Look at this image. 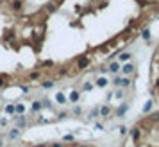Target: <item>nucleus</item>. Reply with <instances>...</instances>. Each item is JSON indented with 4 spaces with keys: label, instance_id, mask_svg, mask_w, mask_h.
Segmentation results:
<instances>
[{
    "label": "nucleus",
    "instance_id": "1",
    "mask_svg": "<svg viewBox=\"0 0 159 147\" xmlns=\"http://www.w3.org/2000/svg\"><path fill=\"white\" fill-rule=\"evenodd\" d=\"M141 135H143V129H141V126H136V128H132L131 129V138H132V142H140L141 140Z\"/></svg>",
    "mask_w": 159,
    "mask_h": 147
},
{
    "label": "nucleus",
    "instance_id": "2",
    "mask_svg": "<svg viewBox=\"0 0 159 147\" xmlns=\"http://www.w3.org/2000/svg\"><path fill=\"white\" fill-rule=\"evenodd\" d=\"M113 83H115L116 86H122V88H127V86L131 84V81H129V79H125V77H115V79H113Z\"/></svg>",
    "mask_w": 159,
    "mask_h": 147
},
{
    "label": "nucleus",
    "instance_id": "3",
    "mask_svg": "<svg viewBox=\"0 0 159 147\" xmlns=\"http://www.w3.org/2000/svg\"><path fill=\"white\" fill-rule=\"evenodd\" d=\"M136 68H134V65L132 63H127V65H123V68H122V74H125V76H131L132 72H134Z\"/></svg>",
    "mask_w": 159,
    "mask_h": 147
},
{
    "label": "nucleus",
    "instance_id": "4",
    "mask_svg": "<svg viewBox=\"0 0 159 147\" xmlns=\"http://www.w3.org/2000/svg\"><path fill=\"white\" fill-rule=\"evenodd\" d=\"M88 65H89V59H88V57H81V59L77 61V68L82 70V68H86Z\"/></svg>",
    "mask_w": 159,
    "mask_h": 147
},
{
    "label": "nucleus",
    "instance_id": "5",
    "mask_svg": "<svg viewBox=\"0 0 159 147\" xmlns=\"http://www.w3.org/2000/svg\"><path fill=\"white\" fill-rule=\"evenodd\" d=\"M107 70L113 72V74H116V72H120V63H116V61H113L109 66H107Z\"/></svg>",
    "mask_w": 159,
    "mask_h": 147
},
{
    "label": "nucleus",
    "instance_id": "6",
    "mask_svg": "<svg viewBox=\"0 0 159 147\" xmlns=\"http://www.w3.org/2000/svg\"><path fill=\"white\" fill-rule=\"evenodd\" d=\"M118 57H120V61H122V63H127L132 56L129 54V52H120V54H118Z\"/></svg>",
    "mask_w": 159,
    "mask_h": 147
},
{
    "label": "nucleus",
    "instance_id": "7",
    "mask_svg": "<svg viewBox=\"0 0 159 147\" xmlns=\"http://www.w3.org/2000/svg\"><path fill=\"white\" fill-rule=\"evenodd\" d=\"M98 113H100L102 117H109L111 115V108H109V106H102V108L98 110Z\"/></svg>",
    "mask_w": 159,
    "mask_h": 147
},
{
    "label": "nucleus",
    "instance_id": "8",
    "mask_svg": "<svg viewBox=\"0 0 159 147\" xmlns=\"http://www.w3.org/2000/svg\"><path fill=\"white\" fill-rule=\"evenodd\" d=\"M147 122H159V111H154L152 115H148Z\"/></svg>",
    "mask_w": 159,
    "mask_h": 147
},
{
    "label": "nucleus",
    "instance_id": "9",
    "mask_svg": "<svg viewBox=\"0 0 159 147\" xmlns=\"http://www.w3.org/2000/svg\"><path fill=\"white\" fill-rule=\"evenodd\" d=\"M127 108H129L127 104H122L120 108L116 110V115H118V117H123V115H125V111H127Z\"/></svg>",
    "mask_w": 159,
    "mask_h": 147
},
{
    "label": "nucleus",
    "instance_id": "10",
    "mask_svg": "<svg viewBox=\"0 0 159 147\" xmlns=\"http://www.w3.org/2000/svg\"><path fill=\"white\" fill-rule=\"evenodd\" d=\"M152 106H154V101H147V102H145V106H143V113H148V111L152 110Z\"/></svg>",
    "mask_w": 159,
    "mask_h": 147
},
{
    "label": "nucleus",
    "instance_id": "11",
    "mask_svg": "<svg viewBox=\"0 0 159 147\" xmlns=\"http://www.w3.org/2000/svg\"><path fill=\"white\" fill-rule=\"evenodd\" d=\"M22 5H23L22 0H15V2H13V9H15V11H20V9H22Z\"/></svg>",
    "mask_w": 159,
    "mask_h": 147
},
{
    "label": "nucleus",
    "instance_id": "12",
    "mask_svg": "<svg viewBox=\"0 0 159 147\" xmlns=\"http://www.w3.org/2000/svg\"><path fill=\"white\" fill-rule=\"evenodd\" d=\"M105 84H107V79H105V77H98V79H97V86H100V88H104Z\"/></svg>",
    "mask_w": 159,
    "mask_h": 147
},
{
    "label": "nucleus",
    "instance_id": "13",
    "mask_svg": "<svg viewBox=\"0 0 159 147\" xmlns=\"http://www.w3.org/2000/svg\"><path fill=\"white\" fill-rule=\"evenodd\" d=\"M56 101H57L59 104H64V102H66V97L63 95V93H61V92H59V93H57V95H56Z\"/></svg>",
    "mask_w": 159,
    "mask_h": 147
},
{
    "label": "nucleus",
    "instance_id": "14",
    "mask_svg": "<svg viewBox=\"0 0 159 147\" xmlns=\"http://www.w3.org/2000/svg\"><path fill=\"white\" fill-rule=\"evenodd\" d=\"M141 36H143L145 41H148V39H150V31H148V29H143V31H141Z\"/></svg>",
    "mask_w": 159,
    "mask_h": 147
},
{
    "label": "nucleus",
    "instance_id": "15",
    "mask_svg": "<svg viewBox=\"0 0 159 147\" xmlns=\"http://www.w3.org/2000/svg\"><path fill=\"white\" fill-rule=\"evenodd\" d=\"M70 101H72V102H77V101H79V92H72V93H70Z\"/></svg>",
    "mask_w": 159,
    "mask_h": 147
},
{
    "label": "nucleus",
    "instance_id": "16",
    "mask_svg": "<svg viewBox=\"0 0 159 147\" xmlns=\"http://www.w3.org/2000/svg\"><path fill=\"white\" fill-rule=\"evenodd\" d=\"M25 111V106L23 104H16L15 106V113H23Z\"/></svg>",
    "mask_w": 159,
    "mask_h": 147
},
{
    "label": "nucleus",
    "instance_id": "17",
    "mask_svg": "<svg viewBox=\"0 0 159 147\" xmlns=\"http://www.w3.org/2000/svg\"><path fill=\"white\" fill-rule=\"evenodd\" d=\"M45 9H47L48 13H52V11H56V4H54V2H52V4H47V7H45Z\"/></svg>",
    "mask_w": 159,
    "mask_h": 147
},
{
    "label": "nucleus",
    "instance_id": "18",
    "mask_svg": "<svg viewBox=\"0 0 159 147\" xmlns=\"http://www.w3.org/2000/svg\"><path fill=\"white\" fill-rule=\"evenodd\" d=\"M39 108H41V102H39V101H36L34 104H32V110H34V111H38Z\"/></svg>",
    "mask_w": 159,
    "mask_h": 147
},
{
    "label": "nucleus",
    "instance_id": "19",
    "mask_svg": "<svg viewBox=\"0 0 159 147\" xmlns=\"http://www.w3.org/2000/svg\"><path fill=\"white\" fill-rule=\"evenodd\" d=\"M18 135H20V131H18V129H15V131H11V133H9V136H11V138H16Z\"/></svg>",
    "mask_w": 159,
    "mask_h": 147
},
{
    "label": "nucleus",
    "instance_id": "20",
    "mask_svg": "<svg viewBox=\"0 0 159 147\" xmlns=\"http://www.w3.org/2000/svg\"><path fill=\"white\" fill-rule=\"evenodd\" d=\"M5 111H7V113H15V106H13V104H9L7 108H5Z\"/></svg>",
    "mask_w": 159,
    "mask_h": 147
},
{
    "label": "nucleus",
    "instance_id": "21",
    "mask_svg": "<svg viewBox=\"0 0 159 147\" xmlns=\"http://www.w3.org/2000/svg\"><path fill=\"white\" fill-rule=\"evenodd\" d=\"M120 135H127V128L125 126H120Z\"/></svg>",
    "mask_w": 159,
    "mask_h": 147
},
{
    "label": "nucleus",
    "instance_id": "22",
    "mask_svg": "<svg viewBox=\"0 0 159 147\" xmlns=\"http://www.w3.org/2000/svg\"><path fill=\"white\" fill-rule=\"evenodd\" d=\"M91 88H93V84H91V83H86V84H84V90H86V92L91 90Z\"/></svg>",
    "mask_w": 159,
    "mask_h": 147
},
{
    "label": "nucleus",
    "instance_id": "23",
    "mask_svg": "<svg viewBox=\"0 0 159 147\" xmlns=\"http://www.w3.org/2000/svg\"><path fill=\"white\" fill-rule=\"evenodd\" d=\"M25 124V118L23 117H18V126H23Z\"/></svg>",
    "mask_w": 159,
    "mask_h": 147
},
{
    "label": "nucleus",
    "instance_id": "24",
    "mask_svg": "<svg viewBox=\"0 0 159 147\" xmlns=\"http://www.w3.org/2000/svg\"><path fill=\"white\" fill-rule=\"evenodd\" d=\"M39 77V74L38 72H34V74H30V79H32V81H34V79H38Z\"/></svg>",
    "mask_w": 159,
    "mask_h": 147
},
{
    "label": "nucleus",
    "instance_id": "25",
    "mask_svg": "<svg viewBox=\"0 0 159 147\" xmlns=\"http://www.w3.org/2000/svg\"><path fill=\"white\" fill-rule=\"evenodd\" d=\"M115 95H116V97H118V99H122V97H123V92H122V90H118V92H116V93H115Z\"/></svg>",
    "mask_w": 159,
    "mask_h": 147
},
{
    "label": "nucleus",
    "instance_id": "26",
    "mask_svg": "<svg viewBox=\"0 0 159 147\" xmlns=\"http://www.w3.org/2000/svg\"><path fill=\"white\" fill-rule=\"evenodd\" d=\"M52 84H54V83H52V81H48V83H43V88H50Z\"/></svg>",
    "mask_w": 159,
    "mask_h": 147
},
{
    "label": "nucleus",
    "instance_id": "27",
    "mask_svg": "<svg viewBox=\"0 0 159 147\" xmlns=\"http://www.w3.org/2000/svg\"><path fill=\"white\" fill-rule=\"evenodd\" d=\"M64 140H66V142H70V140H74V136H72V135H66Z\"/></svg>",
    "mask_w": 159,
    "mask_h": 147
},
{
    "label": "nucleus",
    "instance_id": "28",
    "mask_svg": "<svg viewBox=\"0 0 159 147\" xmlns=\"http://www.w3.org/2000/svg\"><path fill=\"white\" fill-rule=\"evenodd\" d=\"M81 111H82L81 108H75V110H74V113H75V115H81Z\"/></svg>",
    "mask_w": 159,
    "mask_h": 147
},
{
    "label": "nucleus",
    "instance_id": "29",
    "mask_svg": "<svg viewBox=\"0 0 159 147\" xmlns=\"http://www.w3.org/2000/svg\"><path fill=\"white\" fill-rule=\"evenodd\" d=\"M52 65H54L52 61H45V63H43V66H52Z\"/></svg>",
    "mask_w": 159,
    "mask_h": 147
},
{
    "label": "nucleus",
    "instance_id": "30",
    "mask_svg": "<svg viewBox=\"0 0 159 147\" xmlns=\"http://www.w3.org/2000/svg\"><path fill=\"white\" fill-rule=\"evenodd\" d=\"M4 84H5V83H4V79H2V77H0V88H2V86H4Z\"/></svg>",
    "mask_w": 159,
    "mask_h": 147
},
{
    "label": "nucleus",
    "instance_id": "31",
    "mask_svg": "<svg viewBox=\"0 0 159 147\" xmlns=\"http://www.w3.org/2000/svg\"><path fill=\"white\" fill-rule=\"evenodd\" d=\"M156 90H159V77H157V81H156Z\"/></svg>",
    "mask_w": 159,
    "mask_h": 147
},
{
    "label": "nucleus",
    "instance_id": "32",
    "mask_svg": "<svg viewBox=\"0 0 159 147\" xmlns=\"http://www.w3.org/2000/svg\"><path fill=\"white\" fill-rule=\"evenodd\" d=\"M136 147H141V145H136Z\"/></svg>",
    "mask_w": 159,
    "mask_h": 147
},
{
    "label": "nucleus",
    "instance_id": "33",
    "mask_svg": "<svg viewBox=\"0 0 159 147\" xmlns=\"http://www.w3.org/2000/svg\"><path fill=\"white\" fill-rule=\"evenodd\" d=\"M81 147H84V145H81Z\"/></svg>",
    "mask_w": 159,
    "mask_h": 147
}]
</instances>
